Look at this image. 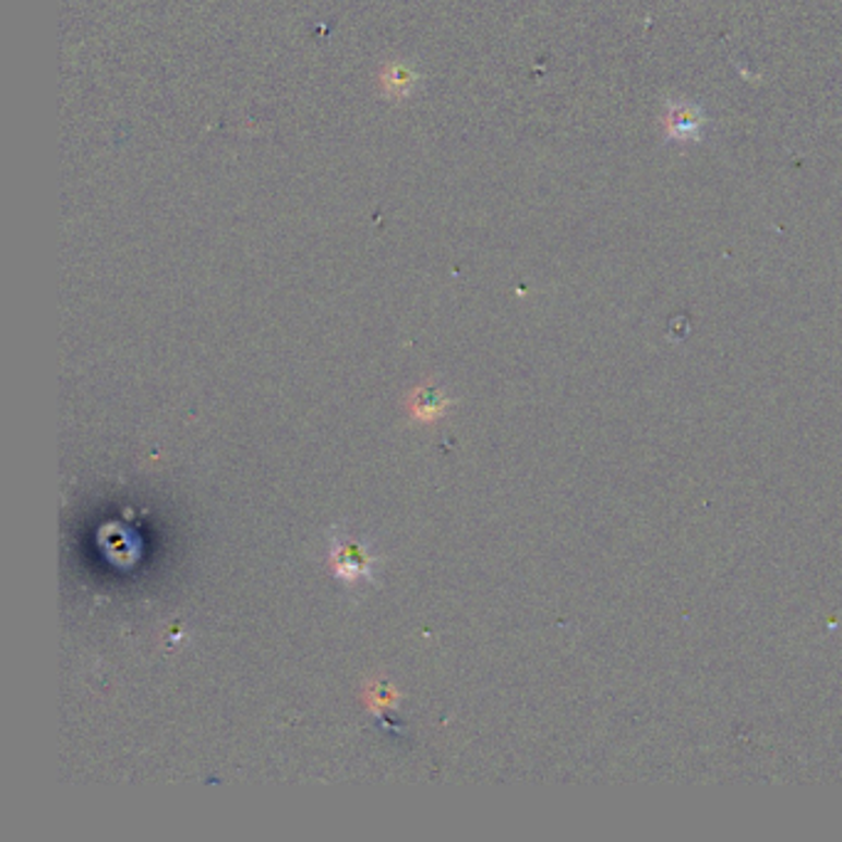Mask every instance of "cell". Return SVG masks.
I'll list each match as a JSON object with an SVG mask.
<instances>
[{
    "instance_id": "1",
    "label": "cell",
    "mask_w": 842,
    "mask_h": 842,
    "mask_svg": "<svg viewBox=\"0 0 842 842\" xmlns=\"http://www.w3.org/2000/svg\"><path fill=\"white\" fill-rule=\"evenodd\" d=\"M332 568L344 584H369L376 574V554L359 537L339 531L332 541Z\"/></svg>"
},
{
    "instance_id": "2",
    "label": "cell",
    "mask_w": 842,
    "mask_h": 842,
    "mask_svg": "<svg viewBox=\"0 0 842 842\" xmlns=\"http://www.w3.org/2000/svg\"><path fill=\"white\" fill-rule=\"evenodd\" d=\"M664 134L672 142H699L705 134L707 117L701 107L691 105V101H667L664 105Z\"/></svg>"
},
{
    "instance_id": "3",
    "label": "cell",
    "mask_w": 842,
    "mask_h": 842,
    "mask_svg": "<svg viewBox=\"0 0 842 842\" xmlns=\"http://www.w3.org/2000/svg\"><path fill=\"white\" fill-rule=\"evenodd\" d=\"M101 544H105L107 554H109L111 549H119V558H117L119 566L131 564V561H134L136 554H139V544L134 541V537H131L129 531H124V529H119V539H115V541H109L107 537H101Z\"/></svg>"
},
{
    "instance_id": "4",
    "label": "cell",
    "mask_w": 842,
    "mask_h": 842,
    "mask_svg": "<svg viewBox=\"0 0 842 842\" xmlns=\"http://www.w3.org/2000/svg\"><path fill=\"white\" fill-rule=\"evenodd\" d=\"M443 396H440V390L437 388H425V390H420L418 393V398H416V413L418 416H428V418H433V416H437L440 413V410H443Z\"/></svg>"
}]
</instances>
